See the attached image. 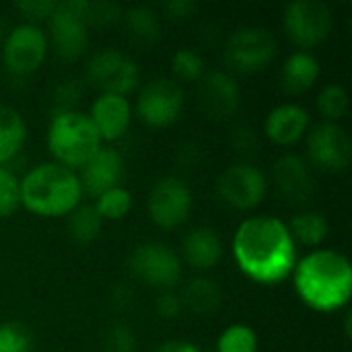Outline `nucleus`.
<instances>
[{
  "label": "nucleus",
  "mask_w": 352,
  "mask_h": 352,
  "mask_svg": "<svg viewBox=\"0 0 352 352\" xmlns=\"http://www.w3.org/2000/svg\"><path fill=\"white\" fill-rule=\"evenodd\" d=\"M320 60L309 50H297L289 54L280 68V87L289 95H301L309 91L320 78Z\"/></svg>",
  "instance_id": "obj_21"
},
{
  "label": "nucleus",
  "mask_w": 352,
  "mask_h": 352,
  "mask_svg": "<svg viewBox=\"0 0 352 352\" xmlns=\"http://www.w3.org/2000/svg\"><path fill=\"white\" fill-rule=\"evenodd\" d=\"M272 177L280 194L293 202H307L314 194V175L307 159H303L301 155H280L274 161Z\"/></svg>",
  "instance_id": "obj_18"
},
{
  "label": "nucleus",
  "mask_w": 352,
  "mask_h": 352,
  "mask_svg": "<svg viewBox=\"0 0 352 352\" xmlns=\"http://www.w3.org/2000/svg\"><path fill=\"white\" fill-rule=\"evenodd\" d=\"M307 155L326 171H344L351 165L352 140L336 122H320L307 130Z\"/></svg>",
  "instance_id": "obj_14"
},
{
  "label": "nucleus",
  "mask_w": 352,
  "mask_h": 352,
  "mask_svg": "<svg viewBox=\"0 0 352 352\" xmlns=\"http://www.w3.org/2000/svg\"><path fill=\"white\" fill-rule=\"evenodd\" d=\"M283 25L287 35L303 50L324 43L334 27V14L322 0H295L287 4Z\"/></svg>",
  "instance_id": "obj_8"
},
{
  "label": "nucleus",
  "mask_w": 352,
  "mask_h": 352,
  "mask_svg": "<svg viewBox=\"0 0 352 352\" xmlns=\"http://www.w3.org/2000/svg\"><path fill=\"white\" fill-rule=\"evenodd\" d=\"M163 8L173 19H186V16H192L198 10V4L194 0H171V2H165Z\"/></svg>",
  "instance_id": "obj_39"
},
{
  "label": "nucleus",
  "mask_w": 352,
  "mask_h": 352,
  "mask_svg": "<svg viewBox=\"0 0 352 352\" xmlns=\"http://www.w3.org/2000/svg\"><path fill=\"white\" fill-rule=\"evenodd\" d=\"M155 307H157V314H159L161 318H165V320H173V318H177V316L182 314V309H184V305H182V297H179L177 293H173V291H165V293H161V297L157 299Z\"/></svg>",
  "instance_id": "obj_37"
},
{
  "label": "nucleus",
  "mask_w": 352,
  "mask_h": 352,
  "mask_svg": "<svg viewBox=\"0 0 352 352\" xmlns=\"http://www.w3.org/2000/svg\"><path fill=\"white\" fill-rule=\"evenodd\" d=\"M130 272L144 285L169 291L182 278V258L161 241H146L132 250Z\"/></svg>",
  "instance_id": "obj_7"
},
{
  "label": "nucleus",
  "mask_w": 352,
  "mask_h": 352,
  "mask_svg": "<svg viewBox=\"0 0 352 352\" xmlns=\"http://www.w3.org/2000/svg\"><path fill=\"white\" fill-rule=\"evenodd\" d=\"M287 227L291 231L293 241L301 243L305 248H318L320 243H324V239L328 237V231H330L326 217L316 210H303V212L295 214Z\"/></svg>",
  "instance_id": "obj_24"
},
{
  "label": "nucleus",
  "mask_w": 352,
  "mask_h": 352,
  "mask_svg": "<svg viewBox=\"0 0 352 352\" xmlns=\"http://www.w3.org/2000/svg\"><path fill=\"white\" fill-rule=\"evenodd\" d=\"M233 146H235V151H256V146H258V136H256V132L252 130V128H248V126H239V128H235V132H233Z\"/></svg>",
  "instance_id": "obj_38"
},
{
  "label": "nucleus",
  "mask_w": 352,
  "mask_h": 352,
  "mask_svg": "<svg viewBox=\"0 0 352 352\" xmlns=\"http://www.w3.org/2000/svg\"><path fill=\"white\" fill-rule=\"evenodd\" d=\"M93 128L97 130L101 142H113L122 138L132 122V105L128 97L113 95V93H101L87 113Z\"/></svg>",
  "instance_id": "obj_17"
},
{
  "label": "nucleus",
  "mask_w": 352,
  "mask_h": 352,
  "mask_svg": "<svg viewBox=\"0 0 352 352\" xmlns=\"http://www.w3.org/2000/svg\"><path fill=\"white\" fill-rule=\"evenodd\" d=\"M103 346L107 352H134L136 351V334L126 324H113L105 332Z\"/></svg>",
  "instance_id": "obj_33"
},
{
  "label": "nucleus",
  "mask_w": 352,
  "mask_h": 352,
  "mask_svg": "<svg viewBox=\"0 0 352 352\" xmlns=\"http://www.w3.org/2000/svg\"><path fill=\"white\" fill-rule=\"evenodd\" d=\"M33 340L23 324H0V352H31Z\"/></svg>",
  "instance_id": "obj_32"
},
{
  "label": "nucleus",
  "mask_w": 352,
  "mask_h": 352,
  "mask_svg": "<svg viewBox=\"0 0 352 352\" xmlns=\"http://www.w3.org/2000/svg\"><path fill=\"white\" fill-rule=\"evenodd\" d=\"M124 23L128 33L142 43H151L161 35L159 14L148 6H132L124 12Z\"/></svg>",
  "instance_id": "obj_26"
},
{
  "label": "nucleus",
  "mask_w": 352,
  "mask_h": 352,
  "mask_svg": "<svg viewBox=\"0 0 352 352\" xmlns=\"http://www.w3.org/2000/svg\"><path fill=\"white\" fill-rule=\"evenodd\" d=\"M95 210L103 221H120L132 208V194L124 186H116L103 194H99L93 202Z\"/></svg>",
  "instance_id": "obj_27"
},
{
  "label": "nucleus",
  "mask_w": 352,
  "mask_h": 352,
  "mask_svg": "<svg viewBox=\"0 0 352 352\" xmlns=\"http://www.w3.org/2000/svg\"><path fill=\"white\" fill-rule=\"evenodd\" d=\"M349 93L342 85L338 82H330L326 87H322V91L318 93V109L324 118V122H340L346 111H349Z\"/></svg>",
  "instance_id": "obj_28"
},
{
  "label": "nucleus",
  "mask_w": 352,
  "mask_h": 352,
  "mask_svg": "<svg viewBox=\"0 0 352 352\" xmlns=\"http://www.w3.org/2000/svg\"><path fill=\"white\" fill-rule=\"evenodd\" d=\"M122 16L120 6L111 2H85V21L87 25H109Z\"/></svg>",
  "instance_id": "obj_35"
},
{
  "label": "nucleus",
  "mask_w": 352,
  "mask_h": 352,
  "mask_svg": "<svg viewBox=\"0 0 352 352\" xmlns=\"http://www.w3.org/2000/svg\"><path fill=\"white\" fill-rule=\"evenodd\" d=\"M217 352H258V334L248 324H231L221 332Z\"/></svg>",
  "instance_id": "obj_29"
},
{
  "label": "nucleus",
  "mask_w": 352,
  "mask_h": 352,
  "mask_svg": "<svg viewBox=\"0 0 352 352\" xmlns=\"http://www.w3.org/2000/svg\"><path fill=\"white\" fill-rule=\"evenodd\" d=\"M27 138V124L19 109L0 103V165H8Z\"/></svg>",
  "instance_id": "obj_23"
},
{
  "label": "nucleus",
  "mask_w": 352,
  "mask_h": 352,
  "mask_svg": "<svg viewBox=\"0 0 352 352\" xmlns=\"http://www.w3.org/2000/svg\"><path fill=\"white\" fill-rule=\"evenodd\" d=\"M47 50L50 43L45 31L37 23L25 21L6 33L2 45V60L10 74L27 76L43 64Z\"/></svg>",
  "instance_id": "obj_10"
},
{
  "label": "nucleus",
  "mask_w": 352,
  "mask_h": 352,
  "mask_svg": "<svg viewBox=\"0 0 352 352\" xmlns=\"http://www.w3.org/2000/svg\"><path fill=\"white\" fill-rule=\"evenodd\" d=\"M21 206V179L8 165H0V219Z\"/></svg>",
  "instance_id": "obj_31"
},
{
  "label": "nucleus",
  "mask_w": 352,
  "mask_h": 352,
  "mask_svg": "<svg viewBox=\"0 0 352 352\" xmlns=\"http://www.w3.org/2000/svg\"><path fill=\"white\" fill-rule=\"evenodd\" d=\"M217 192L229 206L237 210H250L264 200L268 192V179L260 167L252 163H235L219 175Z\"/></svg>",
  "instance_id": "obj_12"
},
{
  "label": "nucleus",
  "mask_w": 352,
  "mask_h": 352,
  "mask_svg": "<svg viewBox=\"0 0 352 352\" xmlns=\"http://www.w3.org/2000/svg\"><path fill=\"white\" fill-rule=\"evenodd\" d=\"M66 227H68V235L76 241V243H91L99 237L101 227H103V219L99 217V212L95 210L93 204H78L74 206L68 214Z\"/></svg>",
  "instance_id": "obj_25"
},
{
  "label": "nucleus",
  "mask_w": 352,
  "mask_h": 352,
  "mask_svg": "<svg viewBox=\"0 0 352 352\" xmlns=\"http://www.w3.org/2000/svg\"><path fill=\"white\" fill-rule=\"evenodd\" d=\"M82 194L97 198L99 194L122 186L124 179V157L113 146H101L82 167L78 173Z\"/></svg>",
  "instance_id": "obj_16"
},
{
  "label": "nucleus",
  "mask_w": 352,
  "mask_h": 352,
  "mask_svg": "<svg viewBox=\"0 0 352 352\" xmlns=\"http://www.w3.org/2000/svg\"><path fill=\"white\" fill-rule=\"evenodd\" d=\"M179 297H182V305L198 316H212L223 305L221 285L204 276L192 278L184 287V293Z\"/></svg>",
  "instance_id": "obj_22"
},
{
  "label": "nucleus",
  "mask_w": 352,
  "mask_h": 352,
  "mask_svg": "<svg viewBox=\"0 0 352 352\" xmlns=\"http://www.w3.org/2000/svg\"><path fill=\"white\" fill-rule=\"evenodd\" d=\"M231 252L237 268L258 285L287 280L297 264V243L278 217L258 214L239 223Z\"/></svg>",
  "instance_id": "obj_1"
},
{
  "label": "nucleus",
  "mask_w": 352,
  "mask_h": 352,
  "mask_svg": "<svg viewBox=\"0 0 352 352\" xmlns=\"http://www.w3.org/2000/svg\"><path fill=\"white\" fill-rule=\"evenodd\" d=\"M82 97V82L78 78H64L56 85L54 89V103H58L56 111L62 109H74L72 105L78 103Z\"/></svg>",
  "instance_id": "obj_34"
},
{
  "label": "nucleus",
  "mask_w": 352,
  "mask_h": 352,
  "mask_svg": "<svg viewBox=\"0 0 352 352\" xmlns=\"http://www.w3.org/2000/svg\"><path fill=\"white\" fill-rule=\"evenodd\" d=\"M184 103H186V95L179 82L161 76V78L148 80L140 89L136 111H138V118L146 126L165 128V126H171L179 118Z\"/></svg>",
  "instance_id": "obj_11"
},
{
  "label": "nucleus",
  "mask_w": 352,
  "mask_h": 352,
  "mask_svg": "<svg viewBox=\"0 0 352 352\" xmlns=\"http://www.w3.org/2000/svg\"><path fill=\"white\" fill-rule=\"evenodd\" d=\"M103 146L87 113L78 109L56 111L47 126V148L56 163L80 169Z\"/></svg>",
  "instance_id": "obj_4"
},
{
  "label": "nucleus",
  "mask_w": 352,
  "mask_h": 352,
  "mask_svg": "<svg viewBox=\"0 0 352 352\" xmlns=\"http://www.w3.org/2000/svg\"><path fill=\"white\" fill-rule=\"evenodd\" d=\"M87 0L58 2L47 16V43L62 60H76L85 54L89 43V25L85 21Z\"/></svg>",
  "instance_id": "obj_6"
},
{
  "label": "nucleus",
  "mask_w": 352,
  "mask_h": 352,
  "mask_svg": "<svg viewBox=\"0 0 352 352\" xmlns=\"http://www.w3.org/2000/svg\"><path fill=\"white\" fill-rule=\"evenodd\" d=\"M80 198L78 173L56 161L35 165L21 179V204L39 217H66Z\"/></svg>",
  "instance_id": "obj_3"
},
{
  "label": "nucleus",
  "mask_w": 352,
  "mask_h": 352,
  "mask_svg": "<svg viewBox=\"0 0 352 352\" xmlns=\"http://www.w3.org/2000/svg\"><path fill=\"white\" fill-rule=\"evenodd\" d=\"M182 258L198 270L214 268L223 258V241L219 233L208 227L192 229L182 241Z\"/></svg>",
  "instance_id": "obj_20"
},
{
  "label": "nucleus",
  "mask_w": 352,
  "mask_h": 352,
  "mask_svg": "<svg viewBox=\"0 0 352 352\" xmlns=\"http://www.w3.org/2000/svg\"><path fill=\"white\" fill-rule=\"evenodd\" d=\"M204 58L198 50L194 47H182L173 54L171 58V68L173 74L179 80H200V76L204 74Z\"/></svg>",
  "instance_id": "obj_30"
},
{
  "label": "nucleus",
  "mask_w": 352,
  "mask_h": 352,
  "mask_svg": "<svg viewBox=\"0 0 352 352\" xmlns=\"http://www.w3.org/2000/svg\"><path fill=\"white\" fill-rule=\"evenodd\" d=\"M291 276L297 297L316 311L332 314L351 301V260L338 250H311L303 258H297Z\"/></svg>",
  "instance_id": "obj_2"
},
{
  "label": "nucleus",
  "mask_w": 352,
  "mask_h": 352,
  "mask_svg": "<svg viewBox=\"0 0 352 352\" xmlns=\"http://www.w3.org/2000/svg\"><path fill=\"white\" fill-rule=\"evenodd\" d=\"M56 0H23V2H16V10L25 14L27 23H35V21H41V19H47L54 8H56Z\"/></svg>",
  "instance_id": "obj_36"
},
{
  "label": "nucleus",
  "mask_w": 352,
  "mask_h": 352,
  "mask_svg": "<svg viewBox=\"0 0 352 352\" xmlns=\"http://www.w3.org/2000/svg\"><path fill=\"white\" fill-rule=\"evenodd\" d=\"M146 208L155 225L163 229L179 227L190 217L192 190L179 177H173V175L161 177L148 192Z\"/></svg>",
  "instance_id": "obj_13"
},
{
  "label": "nucleus",
  "mask_w": 352,
  "mask_h": 352,
  "mask_svg": "<svg viewBox=\"0 0 352 352\" xmlns=\"http://www.w3.org/2000/svg\"><path fill=\"white\" fill-rule=\"evenodd\" d=\"M87 78L101 93L128 95L138 87L140 68L138 64L116 47L95 52L87 62Z\"/></svg>",
  "instance_id": "obj_9"
},
{
  "label": "nucleus",
  "mask_w": 352,
  "mask_h": 352,
  "mask_svg": "<svg viewBox=\"0 0 352 352\" xmlns=\"http://www.w3.org/2000/svg\"><path fill=\"white\" fill-rule=\"evenodd\" d=\"M241 101L237 78L229 70L210 68L200 76V105L210 118H229Z\"/></svg>",
  "instance_id": "obj_15"
},
{
  "label": "nucleus",
  "mask_w": 352,
  "mask_h": 352,
  "mask_svg": "<svg viewBox=\"0 0 352 352\" xmlns=\"http://www.w3.org/2000/svg\"><path fill=\"white\" fill-rule=\"evenodd\" d=\"M309 130V111L299 103H280L264 120L266 136L283 146L297 144Z\"/></svg>",
  "instance_id": "obj_19"
},
{
  "label": "nucleus",
  "mask_w": 352,
  "mask_h": 352,
  "mask_svg": "<svg viewBox=\"0 0 352 352\" xmlns=\"http://www.w3.org/2000/svg\"><path fill=\"white\" fill-rule=\"evenodd\" d=\"M155 352H200L198 346H194L192 342H186V340H169V342H163Z\"/></svg>",
  "instance_id": "obj_40"
},
{
  "label": "nucleus",
  "mask_w": 352,
  "mask_h": 352,
  "mask_svg": "<svg viewBox=\"0 0 352 352\" xmlns=\"http://www.w3.org/2000/svg\"><path fill=\"white\" fill-rule=\"evenodd\" d=\"M276 50H278L276 37L268 29L248 25L235 29L227 37L223 58L231 70L250 74L266 68L274 60Z\"/></svg>",
  "instance_id": "obj_5"
}]
</instances>
